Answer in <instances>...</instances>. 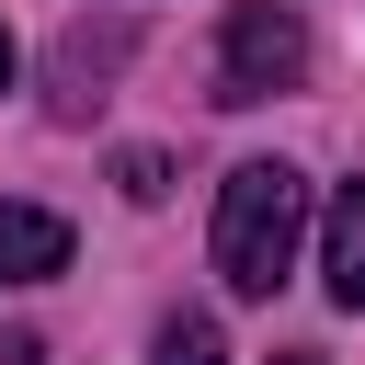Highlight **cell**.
I'll list each match as a JSON object with an SVG mask.
<instances>
[{"label": "cell", "instance_id": "8992f818", "mask_svg": "<svg viewBox=\"0 0 365 365\" xmlns=\"http://www.w3.org/2000/svg\"><path fill=\"white\" fill-rule=\"evenodd\" d=\"M114 182H125V205H160L171 194V160L160 148H114Z\"/></svg>", "mask_w": 365, "mask_h": 365}, {"label": "cell", "instance_id": "3957f363", "mask_svg": "<svg viewBox=\"0 0 365 365\" xmlns=\"http://www.w3.org/2000/svg\"><path fill=\"white\" fill-rule=\"evenodd\" d=\"M0 274H11V285L68 274V217H57V205H0Z\"/></svg>", "mask_w": 365, "mask_h": 365}, {"label": "cell", "instance_id": "5b68a950", "mask_svg": "<svg viewBox=\"0 0 365 365\" xmlns=\"http://www.w3.org/2000/svg\"><path fill=\"white\" fill-rule=\"evenodd\" d=\"M160 365H228V342H217V319H160Z\"/></svg>", "mask_w": 365, "mask_h": 365}, {"label": "cell", "instance_id": "277c9868", "mask_svg": "<svg viewBox=\"0 0 365 365\" xmlns=\"http://www.w3.org/2000/svg\"><path fill=\"white\" fill-rule=\"evenodd\" d=\"M319 285H331V308H365V182H342L319 217Z\"/></svg>", "mask_w": 365, "mask_h": 365}, {"label": "cell", "instance_id": "52a82bcc", "mask_svg": "<svg viewBox=\"0 0 365 365\" xmlns=\"http://www.w3.org/2000/svg\"><path fill=\"white\" fill-rule=\"evenodd\" d=\"M0 91H11V34H0Z\"/></svg>", "mask_w": 365, "mask_h": 365}, {"label": "cell", "instance_id": "6da1fadb", "mask_svg": "<svg viewBox=\"0 0 365 365\" xmlns=\"http://www.w3.org/2000/svg\"><path fill=\"white\" fill-rule=\"evenodd\" d=\"M297 240H308V171L240 160V171L217 182V228H205L217 285H228V297H274V285L297 274Z\"/></svg>", "mask_w": 365, "mask_h": 365}, {"label": "cell", "instance_id": "7a4b0ae2", "mask_svg": "<svg viewBox=\"0 0 365 365\" xmlns=\"http://www.w3.org/2000/svg\"><path fill=\"white\" fill-rule=\"evenodd\" d=\"M308 80V23L297 0H228V34H217V103H274Z\"/></svg>", "mask_w": 365, "mask_h": 365}, {"label": "cell", "instance_id": "ba28073f", "mask_svg": "<svg viewBox=\"0 0 365 365\" xmlns=\"http://www.w3.org/2000/svg\"><path fill=\"white\" fill-rule=\"evenodd\" d=\"M274 365H319V354H274Z\"/></svg>", "mask_w": 365, "mask_h": 365}]
</instances>
